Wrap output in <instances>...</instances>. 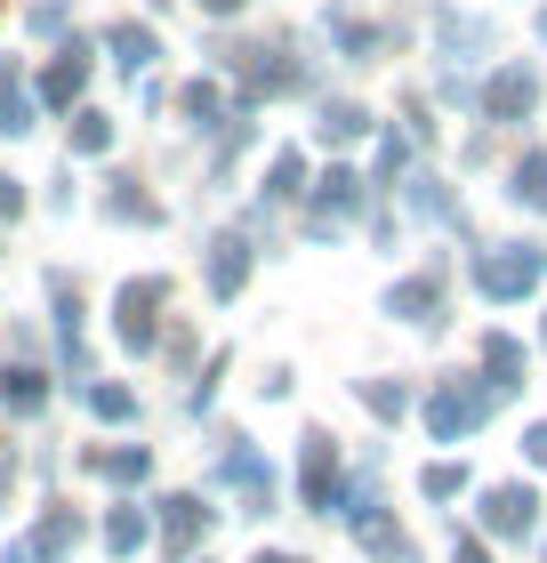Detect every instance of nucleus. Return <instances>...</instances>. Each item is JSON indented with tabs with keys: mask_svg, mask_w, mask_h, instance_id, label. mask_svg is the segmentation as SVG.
<instances>
[{
	"mask_svg": "<svg viewBox=\"0 0 547 563\" xmlns=\"http://www.w3.org/2000/svg\"><path fill=\"white\" fill-rule=\"evenodd\" d=\"M539 274H547V250H539V242H507L500 258H483V266H475V282H483L491 298H515V290H532Z\"/></svg>",
	"mask_w": 547,
	"mask_h": 563,
	"instance_id": "nucleus-1",
	"label": "nucleus"
},
{
	"mask_svg": "<svg viewBox=\"0 0 547 563\" xmlns=\"http://www.w3.org/2000/svg\"><path fill=\"white\" fill-rule=\"evenodd\" d=\"M532 106H539V81H532V73H524V65H507V73H500V81H491V89H483V113H491V121H524Z\"/></svg>",
	"mask_w": 547,
	"mask_h": 563,
	"instance_id": "nucleus-2",
	"label": "nucleus"
},
{
	"mask_svg": "<svg viewBox=\"0 0 547 563\" xmlns=\"http://www.w3.org/2000/svg\"><path fill=\"white\" fill-rule=\"evenodd\" d=\"M81 81H89V48L73 41V48H57V65L41 73V106H73V97H81Z\"/></svg>",
	"mask_w": 547,
	"mask_h": 563,
	"instance_id": "nucleus-3",
	"label": "nucleus"
},
{
	"mask_svg": "<svg viewBox=\"0 0 547 563\" xmlns=\"http://www.w3.org/2000/svg\"><path fill=\"white\" fill-rule=\"evenodd\" d=\"M532 507H539L532 492H491L483 499V523L491 531H532Z\"/></svg>",
	"mask_w": 547,
	"mask_h": 563,
	"instance_id": "nucleus-4",
	"label": "nucleus"
},
{
	"mask_svg": "<svg viewBox=\"0 0 547 563\" xmlns=\"http://www.w3.org/2000/svg\"><path fill=\"white\" fill-rule=\"evenodd\" d=\"M0 130H9V137H24V130H33V106H24L17 65H0Z\"/></svg>",
	"mask_w": 547,
	"mask_h": 563,
	"instance_id": "nucleus-5",
	"label": "nucleus"
},
{
	"mask_svg": "<svg viewBox=\"0 0 547 563\" xmlns=\"http://www.w3.org/2000/svg\"><path fill=\"white\" fill-rule=\"evenodd\" d=\"M113 48H121V65H129V73H145V65H153V33H145V24H113Z\"/></svg>",
	"mask_w": 547,
	"mask_h": 563,
	"instance_id": "nucleus-6",
	"label": "nucleus"
},
{
	"mask_svg": "<svg viewBox=\"0 0 547 563\" xmlns=\"http://www.w3.org/2000/svg\"><path fill=\"white\" fill-rule=\"evenodd\" d=\"M386 306H395V314H411V322H435V282H403Z\"/></svg>",
	"mask_w": 547,
	"mask_h": 563,
	"instance_id": "nucleus-7",
	"label": "nucleus"
},
{
	"mask_svg": "<svg viewBox=\"0 0 547 563\" xmlns=\"http://www.w3.org/2000/svg\"><path fill=\"white\" fill-rule=\"evenodd\" d=\"M515 201L547 210V162H539V153H532V162H515Z\"/></svg>",
	"mask_w": 547,
	"mask_h": 563,
	"instance_id": "nucleus-8",
	"label": "nucleus"
},
{
	"mask_svg": "<svg viewBox=\"0 0 547 563\" xmlns=\"http://www.w3.org/2000/svg\"><path fill=\"white\" fill-rule=\"evenodd\" d=\"M362 130H371V113H362V106H330V113H322V137H338V145L362 137Z\"/></svg>",
	"mask_w": 547,
	"mask_h": 563,
	"instance_id": "nucleus-9",
	"label": "nucleus"
},
{
	"mask_svg": "<svg viewBox=\"0 0 547 563\" xmlns=\"http://www.w3.org/2000/svg\"><path fill=\"white\" fill-rule=\"evenodd\" d=\"M113 218H153V201L138 194V177H113Z\"/></svg>",
	"mask_w": 547,
	"mask_h": 563,
	"instance_id": "nucleus-10",
	"label": "nucleus"
},
{
	"mask_svg": "<svg viewBox=\"0 0 547 563\" xmlns=\"http://www.w3.org/2000/svg\"><path fill=\"white\" fill-rule=\"evenodd\" d=\"M298 186H306V162H298V153H282V162H274V186H266V194H274V201H291Z\"/></svg>",
	"mask_w": 547,
	"mask_h": 563,
	"instance_id": "nucleus-11",
	"label": "nucleus"
},
{
	"mask_svg": "<svg viewBox=\"0 0 547 563\" xmlns=\"http://www.w3.org/2000/svg\"><path fill=\"white\" fill-rule=\"evenodd\" d=\"M210 274H218V290H233V282L250 274V258H242V242H218V266H210Z\"/></svg>",
	"mask_w": 547,
	"mask_h": 563,
	"instance_id": "nucleus-12",
	"label": "nucleus"
},
{
	"mask_svg": "<svg viewBox=\"0 0 547 563\" xmlns=\"http://www.w3.org/2000/svg\"><path fill=\"white\" fill-rule=\"evenodd\" d=\"M73 145H81V153L113 145V121H106V113H81V130H73Z\"/></svg>",
	"mask_w": 547,
	"mask_h": 563,
	"instance_id": "nucleus-13",
	"label": "nucleus"
},
{
	"mask_svg": "<svg viewBox=\"0 0 547 563\" xmlns=\"http://www.w3.org/2000/svg\"><path fill=\"white\" fill-rule=\"evenodd\" d=\"M186 113L201 121V130H210V121H218V89H210V81H194V89H186Z\"/></svg>",
	"mask_w": 547,
	"mask_h": 563,
	"instance_id": "nucleus-14",
	"label": "nucleus"
},
{
	"mask_svg": "<svg viewBox=\"0 0 547 563\" xmlns=\"http://www.w3.org/2000/svg\"><path fill=\"white\" fill-rule=\"evenodd\" d=\"M33 33H65V0H41V9H33Z\"/></svg>",
	"mask_w": 547,
	"mask_h": 563,
	"instance_id": "nucleus-15",
	"label": "nucleus"
},
{
	"mask_svg": "<svg viewBox=\"0 0 547 563\" xmlns=\"http://www.w3.org/2000/svg\"><path fill=\"white\" fill-rule=\"evenodd\" d=\"M532 459H539V467H547V427H532Z\"/></svg>",
	"mask_w": 547,
	"mask_h": 563,
	"instance_id": "nucleus-16",
	"label": "nucleus"
},
{
	"mask_svg": "<svg viewBox=\"0 0 547 563\" xmlns=\"http://www.w3.org/2000/svg\"><path fill=\"white\" fill-rule=\"evenodd\" d=\"M201 9H210V16H233V9H242V0H201Z\"/></svg>",
	"mask_w": 547,
	"mask_h": 563,
	"instance_id": "nucleus-17",
	"label": "nucleus"
},
{
	"mask_svg": "<svg viewBox=\"0 0 547 563\" xmlns=\"http://www.w3.org/2000/svg\"><path fill=\"white\" fill-rule=\"evenodd\" d=\"M266 563H291V555H266Z\"/></svg>",
	"mask_w": 547,
	"mask_h": 563,
	"instance_id": "nucleus-18",
	"label": "nucleus"
}]
</instances>
